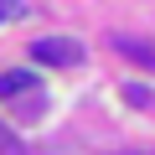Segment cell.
<instances>
[{
    "mask_svg": "<svg viewBox=\"0 0 155 155\" xmlns=\"http://www.w3.org/2000/svg\"><path fill=\"white\" fill-rule=\"evenodd\" d=\"M114 52H124L129 62H140V67L155 72V47H150V41H140V36H114Z\"/></svg>",
    "mask_w": 155,
    "mask_h": 155,
    "instance_id": "cell-2",
    "label": "cell"
},
{
    "mask_svg": "<svg viewBox=\"0 0 155 155\" xmlns=\"http://www.w3.org/2000/svg\"><path fill=\"white\" fill-rule=\"evenodd\" d=\"M11 104H16L21 119H41V104H47V98H41V88H31V93H21V98H11Z\"/></svg>",
    "mask_w": 155,
    "mask_h": 155,
    "instance_id": "cell-4",
    "label": "cell"
},
{
    "mask_svg": "<svg viewBox=\"0 0 155 155\" xmlns=\"http://www.w3.org/2000/svg\"><path fill=\"white\" fill-rule=\"evenodd\" d=\"M0 155H26V150H21V140H16L5 124H0Z\"/></svg>",
    "mask_w": 155,
    "mask_h": 155,
    "instance_id": "cell-6",
    "label": "cell"
},
{
    "mask_svg": "<svg viewBox=\"0 0 155 155\" xmlns=\"http://www.w3.org/2000/svg\"><path fill=\"white\" fill-rule=\"evenodd\" d=\"M31 62H47V67H78L83 62V47L72 36H41L31 41Z\"/></svg>",
    "mask_w": 155,
    "mask_h": 155,
    "instance_id": "cell-1",
    "label": "cell"
},
{
    "mask_svg": "<svg viewBox=\"0 0 155 155\" xmlns=\"http://www.w3.org/2000/svg\"><path fill=\"white\" fill-rule=\"evenodd\" d=\"M16 16H26V5H21V0H0V26H5V21H16Z\"/></svg>",
    "mask_w": 155,
    "mask_h": 155,
    "instance_id": "cell-7",
    "label": "cell"
},
{
    "mask_svg": "<svg viewBox=\"0 0 155 155\" xmlns=\"http://www.w3.org/2000/svg\"><path fill=\"white\" fill-rule=\"evenodd\" d=\"M36 88V72H26V67H16V72H0V98H21V93H31Z\"/></svg>",
    "mask_w": 155,
    "mask_h": 155,
    "instance_id": "cell-3",
    "label": "cell"
},
{
    "mask_svg": "<svg viewBox=\"0 0 155 155\" xmlns=\"http://www.w3.org/2000/svg\"><path fill=\"white\" fill-rule=\"evenodd\" d=\"M124 98H129L134 109H155V93H150L145 83H124Z\"/></svg>",
    "mask_w": 155,
    "mask_h": 155,
    "instance_id": "cell-5",
    "label": "cell"
}]
</instances>
